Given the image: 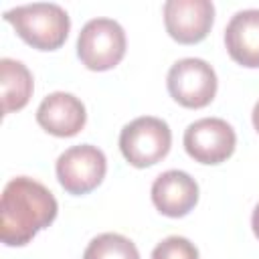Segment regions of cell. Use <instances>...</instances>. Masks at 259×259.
<instances>
[{
	"label": "cell",
	"mask_w": 259,
	"mask_h": 259,
	"mask_svg": "<svg viewBox=\"0 0 259 259\" xmlns=\"http://www.w3.org/2000/svg\"><path fill=\"white\" fill-rule=\"evenodd\" d=\"M225 47L243 67H259V8L239 10L225 28Z\"/></svg>",
	"instance_id": "11"
},
{
	"label": "cell",
	"mask_w": 259,
	"mask_h": 259,
	"mask_svg": "<svg viewBox=\"0 0 259 259\" xmlns=\"http://www.w3.org/2000/svg\"><path fill=\"white\" fill-rule=\"evenodd\" d=\"M214 4L210 0H168L164 2L166 32L180 45L200 42L212 28Z\"/></svg>",
	"instance_id": "8"
},
{
	"label": "cell",
	"mask_w": 259,
	"mask_h": 259,
	"mask_svg": "<svg viewBox=\"0 0 259 259\" xmlns=\"http://www.w3.org/2000/svg\"><path fill=\"white\" fill-rule=\"evenodd\" d=\"M55 172L59 184L69 194L81 196L101 184L107 172V160L97 146H71L57 158Z\"/></svg>",
	"instance_id": "6"
},
{
	"label": "cell",
	"mask_w": 259,
	"mask_h": 259,
	"mask_svg": "<svg viewBox=\"0 0 259 259\" xmlns=\"http://www.w3.org/2000/svg\"><path fill=\"white\" fill-rule=\"evenodd\" d=\"M172 146L168 123L154 115H142L123 125L119 134V150L136 168H148L164 160Z\"/></svg>",
	"instance_id": "3"
},
{
	"label": "cell",
	"mask_w": 259,
	"mask_h": 259,
	"mask_svg": "<svg viewBox=\"0 0 259 259\" xmlns=\"http://www.w3.org/2000/svg\"><path fill=\"white\" fill-rule=\"evenodd\" d=\"M154 206L172 219L188 214L198 202V184L184 170H166L152 182Z\"/></svg>",
	"instance_id": "10"
},
{
	"label": "cell",
	"mask_w": 259,
	"mask_h": 259,
	"mask_svg": "<svg viewBox=\"0 0 259 259\" xmlns=\"http://www.w3.org/2000/svg\"><path fill=\"white\" fill-rule=\"evenodd\" d=\"M251 119H253V127H255V130H257V134H259V101H257V103H255V107H253Z\"/></svg>",
	"instance_id": "16"
},
{
	"label": "cell",
	"mask_w": 259,
	"mask_h": 259,
	"mask_svg": "<svg viewBox=\"0 0 259 259\" xmlns=\"http://www.w3.org/2000/svg\"><path fill=\"white\" fill-rule=\"evenodd\" d=\"M166 85L176 103L188 109H200L217 95V73L204 59L186 57L170 67Z\"/></svg>",
	"instance_id": "5"
},
{
	"label": "cell",
	"mask_w": 259,
	"mask_h": 259,
	"mask_svg": "<svg viewBox=\"0 0 259 259\" xmlns=\"http://www.w3.org/2000/svg\"><path fill=\"white\" fill-rule=\"evenodd\" d=\"M4 20H8L16 34L38 51H55L59 49L71 28L69 14L65 8L53 2H34L16 6L4 12Z\"/></svg>",
	"instance_id": "2"
},
{
	"label": "cell",
	"mask_w": 259,
	"mask_h": 259,
	"mask_svg": "<svg viewBox=\"0 0 259 259\" xmlns=\"http://www.w3.org/2000/svg\"><path fill=\"white\" fill-rule=\"evenodd\" d=\"M125 55V30L113 18H91L77 36V57L91 71L113 69Z\"/></svg>",
	"instance_id": "4"
},
{
	"label": "cell",
	"mask_w": 259,
	"mask_h": 259,
	"mask_svg": "<svg viewBox=\"0 0 259 259\" xmlns=\"http://www.w3.org/2000/svg\"><path fill=\"white\" fill-rule=\"evenodd\" d=\"M83 259H140V253L132 239L119 233H103L91 239Z\"/></svg>",
	"instance_id": "13"
},
{
	"label": "cell",
	"mask_w": 259,
	"mask_h": 259,
	"mask_svg": "<svg viewBox=\"0 0 259 259\" xmlns=\"http://www.w3.org/2000/svg\"><path fill=\"white\" fill-rule=\"evenodd\" d=\"M152 259H198V249L186 237L172 235L154 247Z\"/></svg>",
	"instance_id": "14"
},
{
	"label": "cell",
	"mask_w": 259,
	"mask_h": 259,
	"mask_svg": "<svg viewBox=\"0 0 259 259\" xmlns=\"http://www.w3.org/2000/svg\"><path fill=\"white\" fill-rule=\"evenodd\" d=\"M251 227H253V233H255V237L259 239V202H257V206L253 208V217H251Z\"/></svg>",
	"instance_id": "15"
},
{
	"label": "cell",
	"mask_w": 259,
	"mask_h": 259,
	"mask_svg": "<svg viewBox=\"0 0 259 259\" xmlns=\"http://www.w3.org/2000/svg\"><path fill=\"white\" fill-rule=\"evenodd\" d=\"M184 150L200 164H221L233 156L237 136L231 123L221 117H202L184 130Z\"/></svg>",
	"instance_id": "7"
},
{
	"label": "cell",
	"mask_w": 259,
	"mask_h": 259,
	"mask_svg": "<svg viewBox=\"0 0 259 259\" xmlns=\"http://www.w3.org/2000/svg\"><path fill=\"white\" fill-rule=\"evenodd\" d=\"M0 89H2V113L22 109L32 95V75L24 63L14 59L0 61Z\"/></svg>",
	"instance_id": "12"
},
{
	"label": "cell",
	"mask_w": 259,
	"mask_h": 259,
	"mask_svg": "<svg viewBox=\"0 0 259 259\" xmlns=\"http://www.w3.org/2000/svg\"><path fill=\"white\" fill-rule=\"evenodd\" d=\"M36 121L45 132L57 138H71L85 127L87 111L83 101L73 93L55 91L40 101Z\"/></svg>",
	"instance_id": "9"
},
{
	"label": "cell",
	"mask_w": 259,
	"mask_h": 259,
	"mask_svg": "<svg viewBox=\"0 0 259 259\" xmlns=\"http://www.w3.org/2000/svg\"><path fill=\"white\" fill-rule=\"evenodd\" d=\"M57 198L28 176L12 178L2 190L0 237L8 247H22L57 219Z\"/></svg>",
	"instance_id": "1"
}]
</instances>
